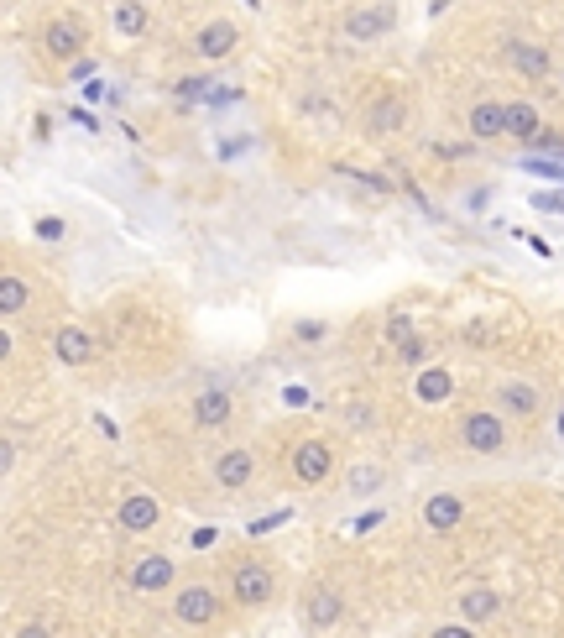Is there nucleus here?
Returning a JSON list of instances; mask_svg holds the SVG:
<instances>
[{
    "label": "nucleus",
    "instance_id": "29",
    "mask_svg": "<svg viewBox=\"0 0 564 638\" xmlns=\"http://www.w3.org/2000/svg\"><path fill=\"white\" fill-rule=\"evenodd\" d=\"M554 429H559V440H564V408H559V419H554Z\"/></svg>",
    "mask_w": 564,
    "mask_h": 638
},
{
    "label": "nucleus",
    "instance_id": "13",
    "mask_svg": "<svg viewBox=\"0 0 564 638\" xmlns=\"http://www.w3.org/2000/svg\"><path fill=\"white\" fill-rule=\"evenodd\" d=\"M230 414H235V398L225 393V387H204V393H194V424L199 429H220Z\"/></svg>",
    "mask_w": 564,
    "mask_h": 638
},
{
    "label": "nucleus",
    "instance_id": "11",
    "mask_svg": "<svg viewBox=\"0 0 564 638\" xmlns=\"http://www.w3.org/2000/svg\"><path fill=\"white\" fill-rule=\"evenodd\" d=\"M507 63H512V74H523V79H549V48H538V42H523V37H512L507 42Z\"/></svg>",
    "mask_w": 564,
    "mask_h": 638
},
{
    "label": "nucleus",
    "instance_id": "23",
    "mask_svg": "<svg viewBox=\"0 0 564 638\" xmlns=\"http://www.w3.org/2000/svg\"><path fill=\"white\" fill-rule=\"evenodd\" d=\"M450 387H455L450 372H423V377H418V398H423V403H439V398H450Z\"/></svg>",
    "mask_w": 564,
    "mask_h": 638
},
{
    "label": "nucleus",
    "instance_id": "26",
    "mask_svg": "<svg viewBox=\"0 0 564 638\" xmlns=\"http://www.w3.org/2000/svg\"><path fill=\"white\" fill-rule=\"evenodd\" d=\"M37 236H42V241H63V220H58V215H42V220H37Z\"/></svg>",
    "mask_w": 564,
    "mask_h": 638
},
{
    "label": "nucleus",
    "instance_id": "4",
    "mask_svg": "<svg viewBox=\"0 0 564 638\" xmlns=\"http://www.w3.org/2000/svg\"><path fill=\"white\" fill-rule=\"evenodd\" d=\"M235 42H241V27H235L230 16H215V21H204V27H199L194 53H199V58H209V63H220V58H230V53H235Z\"/></svg>",
    "mask_w": 564,
    "mask_h": 638
},
{
    "label": "nucleus",
    "instance_id": "25",
    "mask_svg": "<svg viewBox=\"0 0 564 638\" xmlns=\"http://www.w3.org/2000/svg\"><path fill=\"white\" fill-rule=\"evenodd\" d=\"M528 152H549L554 163H564V136H559V131H544V136H538V142H533Z\"/></svg>",
    "mask_w": 564,
    "mask_h": 638
},
{
    "label": "nucleus",
    "instance_id": "7",
    "mask_svg": "<svg viewBox=\"0 0 564 638\" xmlns=\"http://www.w3.org/2000/svg\"><path fill=\"white\" fill-rule=\"evenodd\" d=\"M173 576H178V560H168V555H141V560L131 565V591L152 597V591H168Z\"/></svg>",
    "mask_w": 564,
    "mask_h": 638
},
{
    "label": "nucleus",
    "instance_id": "22",
    "mask_svg": "<svg viewBox=\"0 0 564 638\" xmlns=\"http://www.w3.org/2000/svg\"><path fill=\"white\" fill-rule=\"evenodd\" d=\"M21 309H27V283L6 272V278H0V314H21Z\"/></svg>",
    "mask_w": 564,
    "mask_h": 638
},
{
    "label": "nucleus",
    "instance_id": "14",
    "mask_svg": "<svg viewBox=\"0 0 564 638\" xmlns=\"http://www.w3.org/2000/svg\"><path fill=\"white\" fill-rule=\"evenodd\" d=\"M460 518H465V503L455 492H434L429 503H423V523H429L434 534H450V529H460Z\"/></svg>",
    "mask_w": 564,
    "mask_h": 638
},
{
    "label": "nucleus",
    "instance_id": "16",
    "mask_svg": "<svg viewBox=\"0 0 564 638\" xmlns=\"http://www.w3.org/2000/svg\"><path fill=\"white\" fill-rule=\"evenodd\" d=\"M371 136H392V131H403L408 126V100L403 95H382L371 105V116H366Z\"/></svg>",
    "mask_w": 564,
    "mask_h": 638
},
{
    "label": "nucleus",
    "instance_id": "9",
    "mask_svg": "<svg viewBox=\"0 0 564 638\" xmlns=\"http://www.w3.org/2000/svg\"><path fill=\"white\" fill-rule=\"evenodd\" d=\"M251 476H256V455H251L246 445L225 450L220 461H215V487H220V492H241V487H251Z\"/></svg>",
    "mask_w": 564,
    "mask_h": 638
},
{
    "label": "nucleus",
    "instance_id": "8",
    "mask_svg": "<svg viewBox=\"0 0 564 638\" xmlns=\"http://www.w3.org/2000/svg\"><path fill=\"white\" fill-rule=\"evenodd\" d=\"M470 142H507V100L470 105Z\"/></svg>",
    "mask_w": 564,
    "mask_h": 638
},
{
    "label": "nucleus",
    "instance_id": "5",
    "mask_svg": "<svg viewBox=\"0 0 564 638\" xmlns=\"http://www.w3.org/2000/svg\"><path fill=\"white\" fill-rule=\"evenodd\" d=\"M42 48L47 58H79L84 53V21L79 16H53L42 32Z\"/></svg>",
    "mask_w": 564,
    "mask_h": 638
},
{
    "label": "nucleus",
    "instance_id": "19",
    "mask_svg": "<svg viewBox=\"0 0 564 638\" xmlns=\"http://www.w3.org/2000/svg\"><path fill=\"white\" fill-rule=\"evenodd\" d=\"M382 32H392V6H371V11H356L345 21V37H356V42H371Z\"/></svg>",
    "mask_w": 564,
    "mask_h": 638
},
{
    "label": "nucleus",
    "instance_id": "18",
    "mask_svg": "<svg viewBox=\"0 0 564 638\" xmlns=\"http://www.w3.org/2000/svg\"><path fill=\"white\" fill-rule=\"evenodd\" d=\"M110 27L121 37H141L152 27V11L141 6V0H115V6H110Z\"/></svg>",
    "mask_w": 564,
    "mask_h": 638
},
{
    "label": "nucleus",
    "instance_id": "24",
    "mask_svg": "<svg viewBox=\"0 0 564 638\" xmlns=\"http://www.w3.org/2000/svg\"><path fill=\"white\" fill-rule=\"evenodd\" d=\"M376 487H382V471H376V466H356V471H350V492H356V497H366Z\"/></svg>",
    "mask_w": 564,
    "mask_h": 638
},
{
    "label": "nucleus",
    "instance_id": "6",
    "mask_svg": "<svg viewBox=\"0 0 564 638\" xmlns=\"http://www.w3.org/2000/svg\"><path fill=\"white\" fill-rule=\"evenodd\" d=\"M215 612H220V597H215L209 586H183V591H178V602H173V618L188 623V628L215 623Z\"/></svg>",
    "mask_w": 564,
    "mask_h": 638
},
{
    "label": "nucleus",
    "instance_id": "21",
    "mask_svg": "<svg viewBox=\"0 0 564 638\" xmlns=\"http://www.w3.org/2000/svg\"><path fill=\"white\" fill-rule=\"evenodd\" d=\"M455 607H460V618H465V623H491L502 602H497V591H491V586H470Z\"/></svg>",
    "mask_w": 564,
    "mask_h": 638
},
{
    "label": "nucleus",
    "instance_id": "1",
    "mask_svg": "<svg viewBox=\"0 0 564 638\" xmlns=\"http://www.w3.org/2000/svg\"><path fill=\"white\" fill-rule=\"evenodd\" d=\"M507 440H512V435H507L502 414H486V408H476V414L460 419V445H465L470 455H502Z\"/></svg>",
    "mask_w": 564,
    "mask_h": 638
},
{
    "label": "nucleus",
    "instance_id": "20",
    "mask_svg": "<svg viewBox=\"0 0 564 638\" xmlns=\"http://www.w3.org/2000/svg\"><path fill=\"white\" fill-rule=\"evenodd\" d=\"M340 597H335V591H329V586H319V591H309V607H303V623H309V628H335L340 623Z\"/></svg>",
    "mask_w": 564,
    "mask_h": 638
},
{
    "label": "nucleus",
    "instance_id": "2",
    "mask_svg": "<svg viewBox=\"0 0 564 638\" xmlns=\"http://www.w3.org/2000/svg\"><path fill=\"white\" fill-rule=\"evenodd\" d=\"M272 591H277V581H272V571L262 560H241L230 571V597H235V607H267L272 602Z\"/></svg>",
    "mask_w": 564,
    "mask_h": 638
},
{
    "label": "nucleus",
    "instance_id": "10",
    "mask_svg": "<svg viewBox=\"0 0 564 638\" xmlns=\"http://www.w3.org/2000/svg\"><path fill=\"white\" fill-rule=\"evenodd\" d=\"M497 403L507 408L512 419H538V414H544V387H538V382H502Z\"/></svg>",
    "mask_w": 564,
    "mask_h": 638
},
{
    "label": "nucleus",
    "instance_id": "12",
    "mask_svg": "<svg viewBox=\"0 0 564 638\" xmlns=\"http://www.w3.org/2000/svg\"><path fill=\"white\" fill-rule=\"evenodd\" d=\"M115 518H121L126 534H147V529H157V523H162V503H157V497H147V492H136V497H126V503L115 508Z\"/></svg>",
    "mask_w": 564,
    "mask_h": 638
},
{
    "label": "nucleus",
    "instance_id": "15",
    "mask_svg": "<svg viewBox=\"0 0 564 638\" xmlns=\"http://www.w3.org/2000/svg\"><path fill=\"white\" fill-rule=\"evenodd\" d=\"M538 136H544V121H538V110H533L528 100H507V142L533 147Z\"/></svg>",
    "mask_w": 564,
    "mask_h": 638
},
{
    "label": "nucleus",
    "instance_id": "17",
    "mask_svg": "<svg viewBox=\"0 0 564 638\" xmlns=\"http://www.w3.org/2000/svg\"><path fill=\"white\" fill-rule=\"evenodd\" d=\"M53 351H58L63 367H84V361L94 356V340H89L79 325H63V330H58V340H53Z\"/></svg>",
    "mask_w": 564,
    "mask_h": 638
},
{
    "label": "nucleus",
    "instance_id": "27",
    "mask_svg": "<svg viewBox=\"0 0 564 638\" xmlns=\"http://www.w3.org/2000/svg\"><path fill=\"white\" fill-rule=\"evenodd\" d=\"M298 335H303V340H324V325H314V319H303V325H298Z\"/></svg>",
    "mask_w": 564,
    "mask_h": 638
},
{
    "label": "nucleus",
    "instance_id": "3",
    "mask_svg": "<svg viewBox=\"0 0 564 638\" xmlns=\"http://www.w3.org/2000/svg\"><path fill=\"white\" fill-rule=\"evenodd\" d=\"M329 471H335V450H329L324 440H303V445L293 450V482H298V487L329 482Z\"/></svg>",
    "mask_w": 564,
    "mask_h": 638
},
{
    "label": "nucleus",
    "instance_id": "28",
    "mask_svg": "<svg viewBox=\"0 0 564 638\" xmlns=\"http://www.w3.org/2000/svg\"><path fill=\"white\" fill-rule=\"evenodd\" d=\"M345 419H350V424H371V408H356V403H350Z\"/></svg>",
    "mask_w": 564,
    "mask_h": 638
}]
</instances>
